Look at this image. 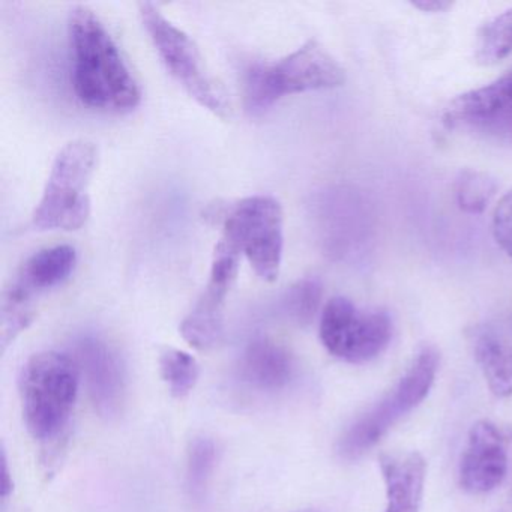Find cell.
Returning <instances> with one entry per match:
<instances>
[{
	"label": "cell",
	"mask_w": 512,
	"mask_h": 512,
	"mask_svg": "<svg viewBox=\"0 0 512 512\" xmlns=\"http://www.w3.org/2000/svg\"><path fill=\"white\" fill-rule=\"evenodd\" d=\"M74 359L85 376L95 410L103 418H118L127 395V377L118 353L100 338L83 337L77 341Z\"/></svg>",
	"instance_id": "obj_11"
},
{
	"label": "cell",
	"mask_w": 512,
	"mask_h": 512,
	"mask_svg": "<svg viewBox=\"0 0 512 512\" xmlns=\"http://www.w3.org/2000/svg\"><path fill=\"white\" fill-rule=\"evenodd\" d=\"M71 80L83 106L106 113H128L142 101L139 82L121 49L94 11L71 10L68 19Z\"/></svg>",
	"instance_id": "obj_1"
},
{
	"label": "cell",
	"mask_w": 512,
	"mask_h": 512,
	"mask_svg": "<svg viewBox=\"0 0 512 512\" xmlns=\"http://www.w3.org/2000/svg\"><path fill=\"white\" fill-rule=\"evenodd\" d=\"M80 368L76 359L61 352H41L26 362L20 377L23 418L32 437L58 446L79 395Z\"/></svg>",
	"instance_id": "obj_2"
},
{
	"label": "cell",
	"mask_w": 512,
	"mask_h": 512,
	"mask_svg": "<svg viewBox=\"0 0 512 512\" xmlns=\"http://www.w3.org/2000/svg\"><path fill=\"white\" fill-rule=\"evenodd\" d=\"M241 377L259 391H281L295 373L292 355L275 341L256 338L245 347L239 362Z\"/></svg>",
	"instance_id": "obj_15"
},
{
	"label": "cell",
	"mask_w": 512,
	"mask_h": 512,
	"mask_svg": "<svg viewBox=\"0 0 512 512\" xmlns=\"http://www.w3.org/2000/svg\"><path fill=\"white\" fill-rule=\"evenodd\" d=\"M443 122L448 128L512 133V70L490 85L473 89L451 101Z\"/></svg>",
	"instance_id": "obj_12"
},
{
	"label": "cell",
	"mask_w": 512,
	"mask_h": 512,
	"mask_svg": "<svg viewBox=\"0 0 512 512\" xmlns=\"http://www.w3.org/2000/svg\"><path fill=\"white\" fill-rule=\"evenodd\" d=\"M413 7L424 11V13H443V11L449 10L452 4L446 0H416L413 2Z\"/></svg>",
	"instance_id": "obj_23"
},
{
	"label": "cell",
	"mask_w": 512,
	"mask_h": 512,
	"mask_svg": "<svg viewBox=\"0 0 512 512\" xmlns=\"http://www.w3.org/2000/svg\"><path fill=\"white\" fill-rule=\"evenodd\" d=\"M323 287L319 278L305 277L296 281L283 299V310L293 323L308 326L319 313Z\"/></svg>",
	"instance_id": "obj_20"
},
{
	"label": "cell",
	"mask_w": 512,
	"mask_h": 512,
	"mask_svg": "<svg viewBox=\"0 0 512 512\" xmlns=\"http://www.w3.org/2000/svg\"><path fill=\"white\" fill-rule=\"evenodd\" d=\"M13 479H11L10 469H8L7 454L2 452V497L7 500L13 491Z\"/></svg>",
	"instance_id": "obj_24"
},
{
	"label": "cell",
	"mask_w": 512,
	"mask_h": 512,
	"mask_svg": "<svg viewBox=\"0 0 512 512\" xmlns=\"http://www.w3.org/2000/svg\"><path fill=\"white\" fill-rule=\"evenodd\" d=\"M97 163V146L89 140H73L58 152L43 196L32 215L35 229L74 232L88 223L89 187Z\"/></svg>",
	"instance_id": "obj_4"
},
{
	"label": "cell",
	"mask_w": 512,
	"mask_h": 512,
	"mask_svg": "<svg viewBox=\"0 0 512 512\" xmlns=\"http://www.w3.org/2000/svg\"><path fill=\"white\" fill-rule=\"evenodd\" d=\"M346 71L316 40L278 61L256 62L244 73V104L251 115H260L275 103L302 92L323 91L344 85Z\"/></svg>",
	"instance_id": "obj_3"
},
{
	"label": "cell",
	"mask_w": 512,
	"mask_h": 512,
	"mask_svg": "<svg viewBox=\"0 0 512 512\" xmlns=\"http://www.w3.org/2000/svg\"><path fill=\"white\" fill-rule=\"evenodd\" d=\"M320 341L335 358L365 364L391 343L392 320L382 310H361L350 299L335 296L323 308Z\"/></svg>",
	"instance_id": "obj_9"
},
{
	"label": "cell",
	"mask_w": 512,
	"mask_h": 512,
	"mask_svg": "<svg viewBox=\"0 0 512 512\" xmlns=\"http://www.w3.org/2000/svg\"><path fill=\"white\" fill-rule=\"evenodd\" d=\"M512 53V8L482 26L476 41L475 58L478 64L490 67Z\"/></svg>",
	"instance_id": "obj_17"
},
{
	"label": "cell",
	"mask_w": 512,
	"mask_h": 512,
	"mask_svg": "<svg viewBox=\"0 0 512 512\" xmlns=\"http://www.w3.org/2000/svg\"><path fill=\"white\" fill-rule=\"evenodd\" d=\"M212 218L223 224L221 239L247 257L260 280H278L283 263L284 214L275 197H245L221 206Z\"/></svg>",
	"instance_id": "obj_5"
},
{
	"label": "cell",
	"mask_w": 512,
	"mask_h": 512,
	"mask_svg": "<svg viewBox=\"0 0 512 512\" xmlns=\"http://www.w3.org/2000/svg\"><path fill=\"white\" fill-rule=\"evenodd\" d=\"M493 236L503 253L512 259V190L497 203L493 212Z\"/></svg>",
	"instance_id": "obj_22"
},
{
	"label": "cell",
	"mask_w": 512,
	"mask_h": 512,
	"mask_svg": "<svg viewBox=\"0 0 512 512\" xmlns=\"http://www.w3.org/2000/svg\"><path fill=\"white\" fill-rule=\"evenodd\" d=\"M76 263L77 253L71 245L44 248L23 263L2 298L0 338L4 349L34 322L37 299L64 284L73 274Z\"/></svg>",
	"instance_id": "obj_8"
},
{
	"label": "cell",
	"mask_w": 512,
	"mask_h": 512,
	"mask_svg": "<svg viewBox=\"0 0 512 512\" xmlns=\"http://www.w3.org/2000/svg\"><path fill=\"white\" fill-rule=\"evenodd\" d=\"M160 371L169 391L178 398L193 391L200 374L196 359L178 349H166L161 353Z\"/></svg>",
	"instance_id": "obj_21"
},
{
	"label": "cell",
	"mask_w": 512,
	"mask_h": 512,
	"mask_svg": "<svg viewBox=\"0 0 512 512\" xmlns=\"http://www.w3.org/2000/svg\"><path fill=\"white\" fill-rule=\"evenodd\" d=\"M241 256L242 254L224 239H220L215 245L205 290L179 328L184 340L194 349H212L223 338L224 307L238 275Z\"/></svg>",
	"instance_id": "obj_10"
},
{
	"label": "cell",
	"mask_w": 512,
	"mask_h": 512,
	"mask_svg": "<svg viewBox=\"0 0 512 512\" xmlns=\"http://www.w3.org/2000/svg\"><path fill=\"white\" fill-rule=\"evenodd\" d=\"M385 482V512H419L427 463L419 452H385L379 457Z\"/></svg>",
	"instance_id": "obj_14"
},
{
	"label": "cell",
	"mask_w": 512,
	"mask_h": 512,
	"mask_svg": "<svg viewBox=\"0 0 512 512\" xmlns=\"http://www.w3.org/2000/svg\"><path fill=\"white\" fill-rule=\"evenodd\" d=\"M437 370L439 353L434 347H422L391 394L347 428L338 442L340 457L347 461L358 460L373 449L403 416L425 400L433 388Z\"/></svg>",
	"instance_id": "obj_7"
},
{
	"label": "cell",
	"mask_w": 512,
	"mask_h": 512,
	"mask_svg": "<svg viewBox=\"0 0 512 512\" xmlns=\"http://www.w3.org/2000/svg\"><path fill=\"white\" fill-rule=\"evenodd\" d=\"M508 475L505 437L496 425L479 421L470 428L461 455L458 478L467 493L485 494L496 490Z\"/></svg>",
	"instance_id": "obj_13"
},
{
	"label": "cell",
	"mask_w": 512,
	"mask_h": 512,
	"mask_svg": "<svg viewBox=\"0 0 512 512\" xmlns=\"http://www.w3.org/2000/svg\"><path fill=\"white\" fill-rule=\"evenodd\" d=\"M473 353L491 394L497 398L512 395V347L493 329H479L473 338Z\"/></svg>",
	"instance_id": "obj_16"
},
{
	"label": "cell",
	"mask_w": 512,
	"mask_h": 512,
	"mask_svg": "<svg viewBox=\"0 0 512 512\" xmlns=\"http://www.w3.org/2000/svg\"><path fill=\"white\" fill-rule=\"evenodd\" d=\"M217 463V446L208 437L191 442L187 454V490L191 500L202 503Z\"/></svg>",
	"instance_id": "obj_18"
},
{
	"label": "cell",
	"mask_w": 512,
	"mask_h": 512,
	"mask_svg": "<svg viewBox=\"0 0 512 512\" xmlns=\"http://www.w3.org/2000/svg\"><path fill=\"white\" fill-rule=\"evenodd\" d=\"M299 512H317V511H299Z\"/></svg>",
	"instance_id": "obj_25"
},
{
	"label": "cell",
	"mask_w": 512,
	"mask_h": 512,
	"mask_svg": "<svg viewBox=\"0 0 512 512\" xmlns=\"http://www.w3.org/2000/svg\"><path fill=\"white\" fill-rule=\"evenodd\" d=\"M496 191V179L479 170H463L455 181V197L461 211L466 214H482Z\"/></svg>",
	"instance_id": "obj_19"
},
{
	"label": "cell",
	"mask_w": 512,
	"mask_h": 512,
	"mask_svg": "<svg viewBox=\"0 0 512 512\" xmlns=\"http://www.w3.org/2000/svg\"><path fill=\"white\" fill-rule=\"evenodd\" d=\"M140 19L158 56L173 79L203 109L221 119L232 118V103L212 76L196 41L170 22L151 2H140Z\"/></svg>",
	"instance_id": "obj_6"
}]
</instances>
